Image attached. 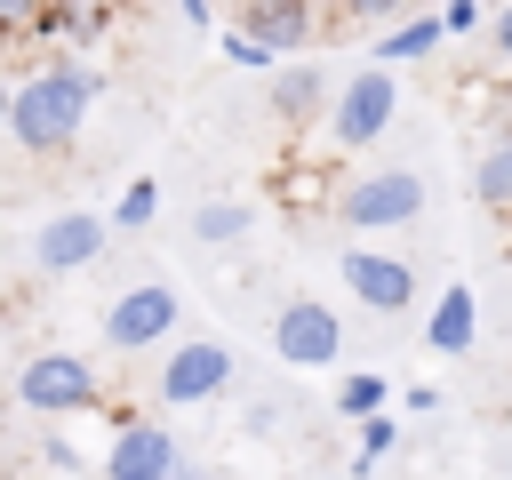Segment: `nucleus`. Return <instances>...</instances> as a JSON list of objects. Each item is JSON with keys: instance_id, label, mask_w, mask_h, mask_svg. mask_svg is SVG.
I'll use <instances>...</instances> for the list:
<instances>
[{"instance_id": "1a4fd4ad", "label": "nucleus", "mask_w": 512, "mask_h": 480, "mask_svg": "<svg viewBox=\"0 0 512 480\" xmlns=\"http://www.w3.org/2000/svg\"><path fill=\"white\" fill-rule=\"evenodd\" d=\"M344 288L368 312H408L416 304V264L408 256H384V248H344Z\"/></svg>"}, {"instance_id": "0eeeda50", "label": "nucleus", "mask_w": 512, "mask_h": 480, "mask_svg": "<svg viewBox=\"0 0 512 480\" xmlns=\"http://www.w3.org/2000/svg\"><path fill=\"white\" fill-rule=\"evenodd\" d=\"M184 456H176V432L160 416H120L112 424V448H104V480H176Z\"/></svg>"}, {"instance_id": "412c9836", "label": "nucleus", "mask_w": 512, "mask_h": 480, "mask_svg": "<svg viewBox=\"0 0 512 480\" xmlns=\"http://www.w3.org/2000/svg\"><path fill=\"white\" fill-rule=\"evenodd\" d=\"M224 64H240V72H272V48L248 40V32H224Z\"/></svg>"}, {"instance_id": "393cba45", "label": "nucleus", "mask_w": 512, "mask_h": 480, "mask_svg": "<svg viewBox=\"0 0 512 480\" xmlns=\"http://www.w3.org/2000/svg\"><path fill=\"white\" fill-rule=\"evenodd\" d=\"M40 456H48V464H56V472H80V448H72V440H64V432H48V440H40Z\"/></svg>"}, {"instance_id": "4468645a", "label": "nucleus", "mask_w": 512, "mask_h": 480, "mask_svg": "<svg viewBox=\"0 0 512 480\" xmlns=\"http://www.w3.org/2000/svg\"><path fill=\"white\" fill-rule=\"evenodd\" d=\"M440 40H448V16H440V8H432V16H408V24L376 32V64H384V72H392V64H424Z\"/></svg>"}, {"instance_id": "a211bd4d", "label": "nucleus", "mask_w": 512, "mask_h": 480, "mask_svg": "<svg viewBox=\"0 0 512 480\" xmlns=\"http://www.w3.org/2000/svg\"><path fill=\"white\" fill-rule=\"evenodd\" d=\"M152 216H160V184H152V176H128L120 200H112V224H120V232H144Z\"/></svg>"}, {"instance_id": "6ab92c4d", "label": "nucleus", "mask_w": 512, "mask_h": 480, "mask_svg": "<svg viewBox=\"0 0 512 480\" xmlns=\"http://www.w3.org/2000/svg\"><path fill=\"white\" fill-rule=\"evenodd\" d=\"M64 32H80V40H88V32H96V24H88V8H80V0H48V8H40V24H32V32H24V40H64Z\"/></svg>"}, {"instance_id": "aec40b11", "label": "nucleus", "mask_w": 512, "mask_h": 480, "mask_svg": "<svg viewBox=\"0 0 512 480\" xmlns=\"http://www.w3.org/2000/svg\"><path fill=\"white\" fill-rule=\"evenodd\" d=\"M400 448V424L392 416H376V424H360V456H352V472H376L384 456Z\"/></svg>"}, {"instance_id": "20e7f679", "label": "nucleus", "mask_w": 512, "mask_h": 480, "mask_svg": "<svg viewBox=\"0 0 512 480\" xmlns=\"http://www.w3.org/2000/svg\"><path fill=\"white\" fill-rule=\"evenodd\" d=\"M392 112H400V88H392V72H384V64H368V72H352V80L336 88L328 144H344V152H368V144L392 128Z\"/></svg>"}, {"instance_id": "cd10ccee", "label": "nucleus", "mask_w": 512, "mask_h": 480, "mask_svg": "<svg viewBox=\"0 0 512 480\" xmlns=\"http://www.w3.org/2000/svg\"><path fill=\"white\" fill-rule=\"evenodd\" d=\"M176 8H184V16H192V24H208V16H216V8H208V0H176Z\"/></svg>"}, {"instance_id": "9d476101", "label": "nucleus", "mask_w": 512, "mask_h": 480, "mask_svg": "<svg viewBox=\"0 0 512 480\" xmlns=\"http://www.w3.org/2000/svg\"><path fill=\"white\" fill-rule=\"evenodd\" d=\"M104 232H112V216L64 208V216H48V224L32 232V264H40V272H80V264L104 256Z\"/></svg>"}, {"instance_id": "6e6552de", "label": "nucleus", "mask_w": 512, "mask_h": 480, "mask_svg": "<svg viewBox=\"0 0 512 480\" xmlns=\"http://www.w3.org/2000/svg\"><path fill=\"white\" fill-rule=\"evenodd\" d=\"M224 384H232V344H216V336H192V344H176L160 360V400L168 408H200Z\"/></svg>"}, {"instance_id": "f03ea898", "label": "nucleus", "mask_w": 512, "mask_h": 480, "mask_svg": "<svg viewBox=\"0 0 512 480\" xmlns=\"http://www.w3.org/2000/svg\"><path fill=\"white\" fill-rule=\"evenodd\" d=\"M16 400L40 408V416H96L104 376H96V360H80V352H32L24 376H16Z\"/></svg>"}, {"instance_id": "b1692460", "label": "nucleus", "mask_w": 512, "mask_h": 480, "mask_svg": "<svg viewBox=\"0 0 512 480\" xmlns=\"http://www.w3.org/2000/svg\"><path fill=\"white\" fill-rule=\"evenodd\" d=\"M352 24H384V16H400V0H336Z\"/></svg>"}, {"instance_id": "5701e85b", "label": "nucleus", "mask_w": 512, "mask_h": 480, "mask_svg": "<svg viewBox=\"0 0 512 480\" xmlns=\"http://www.w3.org/2000/svg\"><path fill=\"white\" fill-rule=\"evenodd\" d=\"M440 16H448V40L480 32V0H440Z\"/></svg>"}, {"instance_id": "f257e3e1", "label": "nucleus", "mask_w": 512, "mask_h": 480, "mask_svg": "<svg viewBox=\"0 0 512 480\" xmlns=\"http://www.w3.org/2000/svg\"><path fill=\"white\" fill-rule=\"evenodd\" d=\"M88 104H96V72L88 64H64V56H48L40 72H24L16 80V120H8V136L24 144V152H64L72 136H80V120H88Z\"/></svg>"}, {"instance_id": "f3484780", "label": "nucleus", "mask_w": 512, "mask_h": 480, "mask_svg": "<svg viewBox=\"0 0 512 480\" xmlns=\"http://www.w3.org/2000/svg\"><path fill=\"white\" fill-rule=\"evenodd\" d=\"M384 400H392V384H384L376 368H352V376L336 384V416H352V424H376Z\"/></svg>"}, {"instance_id": "bb28decb", "label": "nucleus", "mask_w": 512, "mask_h": 480, "mask_svg": "<svg viewBox=\"0 0 512 480\" xmlns=\"http://www.w3.org/2000/svg\"><path fill=\"white\" fill-rule=\"evenodd\" d=\"M8 120H16V80H0V136H8Z\"/></svg>"}, {"instance_id": "7ed1b4c3", "label": "nucleus", "mask_w": 512, "mask_h": 480, "mask_svg": "<svg viewBox=\"0 0 512 480\" xmlns=\"http://www.w3.org/2000/svg\"><path fill=\"white\" fill-rule=\"evenodd\" d=\"M336 216H344L352 232H400V224H416V216H424V176H416V168L352 176V184H344V200H336Z\"/></svg>"}, {"instance_id": "a878e982", "label": "nucleus", "mask_w": 512, "mask_h": 480, "mask_svg": "<svg viewBox=\"0 0 512 480\" xmlns=\"http://www.w3.org/2000/svg\"><path fill=\"white\" fill-rule=\"evenodd\" d=\"M488 32H496V56H504V64H512V8H504V16H496V24H488Z\"/></svg>"}, {"instance_id": "f8f14e48", "label": "nucleus", "mask_w": 512, "mask_h": 480, "mask_svg": "<svg viewBox=\"0 0 512 480\" xmlns=\"http://www.w3.org/2000/svg\"><path fill=\"white\" fill-rule=\"evenodd\" d=\"M328 112H336V88L320 80V64H288L272 80V120L280 128H320Z\"/></svg>"}, {"instance_id": "423d86ee", "label": "nucleus", "mask_w": 512, "mask_h": 480, "mask_svg": "<svg viewBox=\"0 0 512 480\" xmlns=\"http://www.w3.org/2000/svg\"><path fill=\"white\" fill-rule=\"evenodd\" d=\"M176 320H184L176 288H168V280H136L128 296H112V312H104V344H112V352H144V344L176 336Z\"/></svg>"}, {"instance_id": "9b49d317", "label": "nucleus", "mask_w": 512, "mask_h": 480, "mask_svg": "<svg viewBox=\"0 0 512 480\" xmlns=\"http://www.w3.org/2000/svg\"><path fill=\"white\" fill-rule=\"evenodd\" d=\"M320 24V0H240V32L264 40L272 56H296Z\"/></svg>"}, {"instance_id": "2eb2a0df", "label": "nucleus", "mask_w": 512, "mask_h": 480, "mask_svg": "<svg viewBox=\"0 0 512 480\" xmlns=\"http://www.w3.org/2000/svg\"><path fill=\"white\" fill-rule=\"evenodd\" d=\"M472 200H480V208H512V136H496V144L472 160Z\"/></svg>"}, {"instance_id": "4be33fe9", "label": "nucleus", "mask_w": 512, "mask_h": 480, "mask_svg": "<svg viewBox=\"0 0 512 480\" xmlns=\"http://www.w3.org/2000/svg\"><path fill=\"white\" fill-rule=\"evenodd\" d=\"M40 8H48V0H0V40L32 32V24H40Z\"/></svg>"}, {"instance_id": "ddd939ff", "label": "nucleus", "mask_w": 512, "mask_h": 480, "mask_svg": "<svg viewBox=\"0 0 512 480\" xmlns=\"http://www.w3.org/2000/svg\"><path fill=\"white\" fill-rule=\"evenodd\" d=\"M472 336H480V296L456 280V288L432 304V320H424V344H432L440 360H464V352H472Z\"/></svg>"}, {"instance_id": "39448f33", "label": "nucleus", "mask_w": 512, "mask_h": 480, "mask_svg": "<svg viewBox=\"0 0 512 480\" xmlns=\"http://www.w3.org/2000/svg\"><path fill=\"white\" fill-rule=\"evenodd\" d=\"M272 352H280L288 368H336V360H344V320H336V304L288 296V304L272 312Z\"/></svg>"}, {"instance_id": "dca6fc26", "label": "nucleus", "mask_w": 512, "mask_h": 480, "mask_svg": "<svg viewBox=\"0 0 512 480\" xmlns=\"http://www.w3.org/2000/svg\"><path fill=\"white\" fill-rule=\"evenodd\" d=\"M240 232H256V208H248V200H208V208L192 216V240H208V248H232Z\"/></svg>"}]
</instances>
